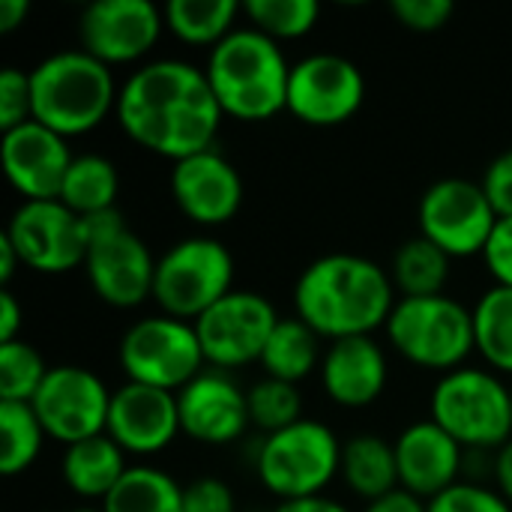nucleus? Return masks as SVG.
<instances>
[{
  "label": "nucleus",
  "instance_id": "nucleus-1",
  "mask_svg": "<svg viewBox=\"0 0 512 512\" xmlns=\"http://www.w3.org/2000/svg\"><path fill=\"white\" fill-rule=\"evenodd\" d=\"M114 111L135 144L171 162L210 150L225 117L207 72L186 60H153L135 69Z\"/></svg>",
  "mask_w": 512,
  "mask_h": 512
},
{
  "label": "nucleus",
  "instance_id": "nucleus-2",
  "mask_svg": "<svg viewBox=\"0 0 512 512\" xmlns=\"http://www.w3.org/2000/svg\"><path fill=\"white\" fill-rule=\"evenodd\" d=\"M297 318L333 342L369 336L387 327L393 312V279L369 258L336 252L312 261L294 288Z\"/></svg>",
  "mask_w": 512,
  "mask_h": 512
},
{
  "label": "nucleus",
  "instance_id": "nucleus-3",
  "mask_svg": "<svg viewBox=\"0 0 512 512\" xmlns=\"http://www.w3.org/2000/svg\"><path fill=\"white\" fill-rule=\"evenodd\" d=\"M207 81L225 114L240 120H270L288 108L291 66L276 39L255 27L231 30L207 60Z\"/></svg>",
  "mask_w": 512,
  "mask_h": 512
},
{
  "label": "nucleus",
  "instance_id": "nucleus-4",
  "mask_svg": "<svg viewBox=\"0 0 512 512\" xmlns=\"http://www.w3.org/2000/svg\"><path fill=\"white\" fill-rule=\"evenodd\" d=\"M111 69L81 48L57 51L30 69L33 120L69 138L96 129L117 108Z\"/></svg>",
  "mask_w": 512,
  "mask_h": 512
},
{
  "label": "nucleus",
  "instance_id": "nucleus-5",
  "mask_svg": "<svg viewBox=\"0 0 512 512\" xmlns=\"http://www.w3.org/2000/svg\"><path fill=\"white\" fill-rule=\"evenodd\" d=\"M393 348L420 369L453 372L477 348L474 315L447 294L405 297L393 306L387 321Z\"/></svg>",
  "mask_w": 512,
  "mask_h": 512
},
{
  "label": "nucleus",
  "instance_id": "nucleus-6",
  "mask_svg": "<svg viewBox=\"0 0 512 512\" xmlns=\"http://www.w3.org/2000/svg\"><path fill=\"white\" fill-rule=\"evenodd\" d=\"M462 447H504L512 438V390L483 369H453L432 390V417Z\"/></svg>",
  "mask_w": 512,
  "mask_h": 512
},
{
  "label": "nucleus",
  "instance_id": "nucleus-7",
  "mask_svg": "<svg viewBox=\"0 0 512 512\" xmlns=\"http://www.w3.org/2000/svg\"><path fill=\"white\" fill-rule=\"evenodd\" d=\"M87 252L84 273L96 297L108 306L132 309L153 297L156 261L147 243L126 225L120 210H105L84 219Z\"/></svg>",
  "mask_w": 512,
  "mask_h": 512
},
{
  "label": "nucleus",
  "instance_id": "nucleus-8",
  "mask_svg": "<svg viewBox=\"0 0 512 512\" xmlns=\"http://www.w3.org/2000/svg\"><path fill=\"white\" fill-rule=\"evenodd\" d=\"M231 282V252L213 237H186L156 261L153 300L159 303L162 315L195 324L210 306L234 291Z\"/></svg>",
  "mask_w": 512,
  "mask_h": 512
},
{
  "label": "nucleus",
  "instance_id": "nucleus-9",
  "mask_svg": "<svg viewBox=\"0 0 512 512\" xmlns=\"http://www.w3.org/2000/svg\"><path fill=\"white\" fill-rule=\"evenodd\" d=\"M339 468L342 444L318 420H300L267 435L258 453V477L282 501L318 498Z\"/></svg>",
  "mask_w": 512,
  "mask_h": 512
},
{
  "label": "nucleus",
  "instance_id": "nucleus-10",
  "mask_svg": "<svg viewBox=\"0 0 512 512\" xmlns=\"http://www.w3.org/2000/svg\"><path fill=\"white\" fill-rule=\"evenodd\" d=\"M120 366L132 384L180 393L201 375L204 351L192 321L171 315H147L120 339Z\"/></svg>",
  "mask_w": 512,
  "mask_h": 512
},
{
  "label": "nucleus",
  "instance_id": "nucleus-11",
  "mask_svg": "<svg viewBox=\"0 0 512 512\" xmlns=\"http://www.w3.org/2000/svg\"><path fill=\"white\" fill-rule=\"evenodd\" d=\"M417 216L420 237L432 240L450 258L483 255L501 219L483 186L465 177H447L432 183L420 198Z\"/></svg>",
  "mask_w": 512,
  "mask_h": 512
},
{
  "label": "nucleus",
  "instance_id": "nucleus-12",
  "mask_svg": "<svg viewBox=\"0 0 512 512\" xmlns=\"http://www.w3.org/2000/svg\"><path fill=\"white\" fill-rule=\"evenodd\" d=\"M279 321L282 318L267 297L255 291H231L195 321V333L207 363L216 369H237L255 360L261 363Z\"/></svg>",
  "mask_w": 512,
  "mask_h": 512
},
{
  "label": "nucleus",
  "instance_id": "nucleus-13",
  "mask_svg": "<svg viewBox=\"0 0 512 512\" xmlns=\"http://www.w3.org/2000/svg\"><path fill=\"white\" fill-rule=\"evenodd\" d=\"M30 408L36 411L48 438L60 444H78L108 429L111 393L99 375L81 366H54Z\"/></svg>",
  "mask_w": 512,
  "mask_h": 512
},
{
  "label": "nucleus",
  "instance_id": "nucleus-14",
  "mask_svg": "<svg viewBox=\"0 0 512 512\" xmlns=\"http://www.w3.org/2000/svg\"><path fill=\"white\" fill-rule=\"evenodd\" d=\"M3 234L15 246L21 267L48 276L84 267L87 228L63 201H24Z\"/></svg>",
  "mask_w": 512,
  "mask_h": 512
},
{
  "label": "nucleus",
  "instance_id": "nucleus-15",
  "mask_svg": "<svg viewBox=\"0 0 512 512\" xmlns=\"http://www.w3.org/2000/svg\"><path fill=\"white\" fill-rule=\"evenodd\" d=\"M363 96V72L342 54H309L291 66L288 111L309 126H339L351 120Z\"/></svg>",
  "mask_w": 512,
  "mask_h": 512
},
{
  "label": "nucleus",
  "instance_id": "nucleus-16",
  "mask_svg": "<svg viewBox=\"0 0 512 512\" xmlns=\"http://www.w3.org/2000/svg\"><path fill=\"white\" fill-rule=\"evenodd\" d=\"M165 12L150 0H96L81 12V51L111 63L141 60L162 33Z\"/></svg>",
  "mask_w": 512,
  "mask_h": 512
},
{
  "label": "nucleus",
  "instance_id": "nucleus-17",
  "mask_svg": "<svg viewBox=\"0 0 512 512\" xmlns=\"http://www.w3.org/2000/svg\"><path fill=\"white\" fill-rule=\"evenodd\" d=\"M0 159L6 180L24 201H57L75 156L69 153L63 135L27 120L3 132Z\"/></svg>",
  "mask_w": 512,
  "mask_h": 512
},
{
  "label": "nucleus",
  "instance_id": "nucleus-18",
  "mask_svg": "<svg viewBox=\"0 0 512 512\" xmlns=\"http://www.w3.org/2000/svg\"><path fill=\"white\" fill-rule=\"evenodd\" d=\"M171 195L186 219L198 225H225L243 204V180L237 168L210 147L174 162Z\"/></svg>",
  "mask_w": 512,
  "mask_h": 512
},
{
  "label": "nucleus",
  "instance_id": "nucleus-19",
  "mask_svg": "<svg viewBox=\"0 0 512 512\" xmlns=\"http://www.w3.org/2000/svg\"><path fill=\"white\" fill-rule=\"evenodd\" d=\"M123 453H159L180 435V408L177 393L147 387V384H123L111 393L108 429Z\"/></svg>",
  "mask_w": 512,
  "mask_h": 512
},
{
  "label": "nucleus",
  "instance_id": "nucleus-20",
  "mask_svg": "<svg viewBox=\"0 0 512 512\" xmlns=\"http://www.w3.org/2000/svg\"><path fill=\"white\" fill-rule=\"evenodd\" d=\"M180 432L201 444H231L237 441L249 420L246 393L222 372H201L177 393Z\"/></svg>",
  "mask_w": 512,
  "mask_h": 512
},
{
  "label": "nucleus",
  "instance_id": "nucleus-21",
  "mask_svg": "<svg viewBox=\"0 0 512 512\" xmlns=\"http://www.w3.org/2000/svg\"><path fill=\"white\" fill-rule=\"evenodd\" d=\"M396 447L399 483L420 501H432L459 483L462 444H456L435 420H420L408 426Z\"/></svg>",
  "mask_w": 512,
  "mask_h": 512
},
{
  "label": "nucleus",
  "instance_id": "nucleus-22",
  "mask_svg": "<svg viewBox=\"0 0 512 512\" xmlns=\"http://www.w3.org/2000/svg\"><path fill=\"white\" fill-rule=\"evenodd\" d=\"M321 384L336 405L366 408L387 387V357L372 336H351L330 345L321 360Z\"/></svg>",
  "mask_w": 512,
  "mask_h": 512
},
{
  "label": "nucleus",
  "instance_id": "nucleus-23",
  "mask_svg": "<svg viewBox=\"0 0 512 512\" xmlns=\"http://www.w3.org/2000/svg\"><path fill=\"white\" fill-rule=\"evenodd\" d=\"M123 447L111 435H96L78 444H69L60 462L63 483L78 495V498H99L105 501L114 486L123 480L129 471L123 459Z\"/></svg>",
  "mask_w": 512,
  "mask_h": 512
},
{
  "label": "nucleus",
  "instance_id": "nucleus-24",
  "mask_svg": "<svg viewBox=\"0 0 512 512\" xmlns=\"http://www.w3.org/2000/svg\"><path fill=\"white\" fill-rule=\"evenodd\" d=\"M342 477L348 489L360 498L381 501L396 492L399 486V465H396V447L375 435L351 438L342 447Z\"/></svg>",
  "mask_w": 512,
  "mask_h": 512
},
{
  "label": "nucleus",
  "instance_id": "nucleus-25",
  "mask_svg": "<svg viewBox=\"0 0 512 512\" xmlns=\"http://www.w3.org/2000/svg\"><path fill=\"white\" fill-rule=\"evenodd\" d=\"M117 192H120V174L114 162L99 153H84L72 159L57 201H63L81 219H87L105 210H117L114 207Z\"/></svg>",
  "mask_w": 512,
  "mask_h": 512
},
{
  "label": "nucleus",
  "instance_id": "nucleus-26",
  "mask_svg": "<svg viewBox=\"0 0 512 512\" xmlns=\"http://www.w3.org/2000/svg\"><path fill=\"white\" fill-rule=\"evenodd\" d=\"M105 512H183V486L150 465H135L123 474L114 492L102 501Z\"/></svg>",
  "mask_w": 512,
  "mask_h": 512
},
{
  "label": "nucleus",
  "instance_id": "nucleus-27",
  "mask_svg": "<svg viewBox=\"0 0 512 512\" xmlns=\"http://www.w3.org/2000/svg\"><path fill=\"white\" fill-rule=\"evenodd\" d=\"M450 279V255L426 237H411L396 249L393 285L405 297H438Z\"/></svg>",
  "mask_w": 512,
  "mask_h": 512
},
{
  "label": "nucleus",
  "instance_id": "nucleus-28",
  "mask_svg": "<svg viewBox=\"0 0 512 512\" xmlns=\"http://www.w3.org/2000/svg\"><path fill=\"white\" fill-rule=\"evenodd\" d=\"M261 366L267 378L288 381V384L303 381L318 366V333L300 318L279 321L264 348Z\"/></svg>",
  "mask_w": 512,
  "mask_h": 512
},
{
  "label": "nucleus",
  "instance_id": "nucleus-29",
  "mask_svg": "<svg viewBox=\"0 0 512 512\" xmlns=\"http://www.w3.org/2000/svg\"><path fill=\"white\" fill-rule=\"evenodd\" d=\"M474 342L489 366L512 375V288L495 285L471 309Z\"/></svg>",
  "mask_w": 512,
  "mask_h": 512
},
{
  "label": "nucleus",
  "instance_id": "nucleus-30",
  "mask_svg": "<svg viewBox=\"0 0 512 512\" xmlns=\"http://www.w3.org/2000/svg\"><path fill=\"white\" fill-rule=\"evenodd\" d=\"M240 6L234 0H171L165 21L171 33L189 45H219L234 27Z\"/></svg>",
  "mask_w": 512,
  "mask_h": 512
},
{
  "label": "nucleus",
  "instance_id": "nucleus-31",
  "mask_svg": "<svg viewBox=\"0 0 512 512\" xmlns=\"http://www.w3.org/2000/svg\"><path fill=\"white\" fill-rule=\"evenodd\" d=\"M45 441V429L30 402H0V471L15 477L27 471Z\"/></svg>",
  "mask_w": 512,
  "mask_h": 512
},
{
  "label": "nucleus",
  "instance_id": "nucleus-32",
  "mask_svg": "<svg viewBox=\"0 0 512 512\" xmlns=\"http://www.w3.org/2000/svg\"><path fill=\"white\" fill-rule=\"evenodd\" d=\"M243 12L264 36L297 39L318 24L321 6L318 0H249L243 3Z\"/></svg>",
  "mask_w": 512,
  "mask_h": 512
},
{
  "label": "nucleus",
  "instance_id": "nucleus-33",
  "mask_svg": "<svg viewBox=\"0 0 512 512\" xmlns=\"http://www.w3.org/2000/svg\"><path fill=\"white\" fill-rule=\"evenodd\" d=\"M48 372L51 369L45 366L42 354L33 345H27L24 339L3 342L0 345V402H33Z\"/></svg>",
  "mask_w": 512,
  "mask_h": 512
},
{
  "label": "nucleus",
  "instance_id": "nucleus-34",
  "mask_svg": "<svg viewBox=\"0 0 512 512\" xmlns=\"http://www.w3.org/2000/svg\"><path fill=\"white\" fill-rule=\"evenodd\" d=\"M249 420L252 426L264 429L267 435H276L294 423H300V393L288 381L264 378L249 393Z\"/></svg>",
  "mask_w": 512,
  "mask_h": 512
},
{
  "label": "nucleus",
  "instance_id": "nucleus-35",
  "mask_svg": "<svg viewBox=\"0 0 512 512\" xmlns=\"http://www.w3.org/2000/svg\"><path fill=\"white\" fill-rule=\"evenodd\" d=\"M33 120V99H30V72L6 66L0 72V129L9 132L21 123Z\"/></svg>",
  "mask_w": 512,
  "mask_h": 512
},
{
  "label": "nucleus",
  "instance_id": "nucleus-36",
  "mask_svg": "<svg viewBox=\"0 0 512 512\" xmlns=\"http://www.w3.org/2000/svg\"><path fill=\"white\" fill-rule=\"evenodd\" d=\"M429 512H512L504 495L474 486V483H456L438 498L429 501Z\"/></svg>",
  "mask_w": 512,
  "mask_h": 512
},
{
  "label": "nucleus",
  "instance_id": "nucleus-37",
  "mask_svg": "<svg viewBox=\"0 0 512 512\" xmlns=\"http://www.w3.org/2000/svg\"><path fill=\"white\" fill-rule=\"evenodd\" d=\"M390 9L399 18V24H405L408 30H417V33L441 30L450 21V15L456 12V6L450 0H393Z\"/></svg>",
  "mask_w": 512,
  "mask_h": 512
},
{
  "label": "nucleus",
  "instance_id": "nucleus-38",
  "mask_svg": "<svg viewBox=\"0 0 512 512\" xmlns=\"http://www.w3.org/2000/svg\"><path fill=\"white\" fill-rule=\"evenodd\" d=\"M183 512H234V492L216 477H201L183 486Z\"/></svg>",
  "mask_w": 512,
  "mask_h": 512
},
{
  "label": "nucleus",
  "instance_id": "nucleus-39",
  "mask_svg": "<svg viewBox=\"0 0 512 512\" xmlns=\"http://www.w3.org/2000/svg\"><path fill=\"white\" fill-rule=\"evenodd\" d=\"M480 186L501 219L512 216V150H504L501 156L492 159Z\"/></svg>",
  "mask_w": 512,
  "mask_h": 512
},
{
  "label": "nucleus",
  "instance_id": "nucleus-40",
  "mask_svg": "<svg viewBox=\"0 0 512 512\" xmlns=\"http://www.w3.org/2000/svg\"><path fill=\"white\" fill-rule=\"evenodd\" d=\"M492 276L498 279V285L512 288V216L507 219H498L495 231H492V240L483 252Z\"/></svg>",
  "mask_w": 512,
  "mask_h": 512
},
{
  "label": "nucleus",
  "instance_id": "nucleus-41",
  "mask_svg": "<svg viewBox=\"0 0 512 512\" xmlns=\"http://www.w3.org/2000/svg\"><path fill=\"white\" fill-rule=\"evenodd\" d=\"M21 321H24V315H21L18 300H15L9 291H3V294H0V345L18 339Z\"/></svg>",
  "mask_w": 512,
  "mask_h": 512
},
{
  "label": "nucleus",
  "instance_id": "nucleus-42",
  "mask_svg": "<svg viewBox=\"0 0 512 512\" xmlns=\"http://www.w3.org/2000/svg\"><path fill=\"white\" fill-rule=\"evenodd\" d=\"M366 512H429V504H423L417 495L405 492V489H396L393 495L381 498V501H372Z\"/></svg>",
  "mask_w": 512,
  "mask_h": 512
},
{
  "label": "nucleus",
  "instance_id": "nucleus-43",
  "mask_svg": "<svg viewBox=\"0 0 512 512\" xmlns=\"http://www.w3.org/2000/svg\"><path fill=\"white\" fill-rule=\"evenodd\" d=\"M27 12H30L27 0H0V33H12L15 27H21Z\"/></svg>",
  "mask_w": 512,
  "mask_h": 512
},
{
  "label": "nucleus",
  "instance_id": "nucleus-44",
  "mask_svg": "<svg viewBox=\"0 0 512 512\" xmlns=\"http://www.w3.org/2000/svg\"><path fill=\"white\" fill-rule=\"evenodd\" d=\"M495 477H498V486H501L504 501L512 507V441L501 447V453L495 459Z\"/></svg>",
  "mask_w": 512,
  "mask_h": 512
},
{
  "label": "nucleus",
  "instance_id": "nucleus-45",
  "mask_svg": "<svg viewBox=\"0 0 512 512\" xmlns=\"http://www.w3.org/2000/svg\"><path fill=\"white\" fill-rule=\"evenodd\" d=\"M276 512H348L342 504L330 501V498H303V501H285Z\"/></svg>",
  "mask_w": 512,
  "mask_h": 512
},
{
  "label": "nucleus",
  "instance_id": "nucleus-46",
  "mask_svg": "<svg viewBox=\"0 0 512 512\" xmlns=\"http://www.w3.org/2000/svg\"><path fill=\"white\" fill-rule=\"evenodd\" d=\"M21 264V258H18V252H15V246L9 243V237L6 234H0V282L3 285H9L12 282V276H15V267Z\"/></svg>",
  "mask_w": 512,
  "mask_h": 512
},
{
  "label": "nucleus",
  "instance_id": "nucleus-47",
  "mask_svg": "<svg viewBox=\"0 0 512 512\" xmlns=\"http://www.w3.org/2000/svg\"><path fill=\"white\" fill-rule=\"evenodd\" d=\"M75 512H105V510H75Z\"/></svg>",
  "mask_w": 512,
  "mask_h": 512
}]
</instances>
